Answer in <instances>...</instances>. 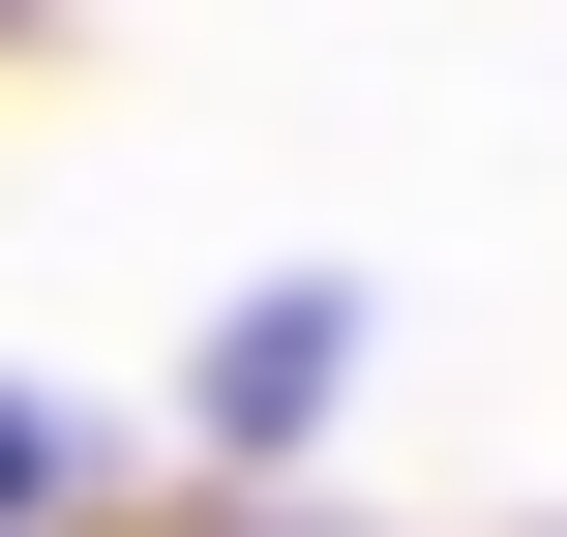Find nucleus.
Returning a JSON list of instances; mask_svg holds the SVG:
<instances>
[{
	"label": "nucleus",
	"instance_id": "1",
	"mask_svg": "<svg viewBox=\"0 0 567 537\" xmlns=\"http://www.w3.org/2000/svg\"><path fill=\"white\" fill-rule=\"evenodd\" d=\"M329 359H359V299H269V329H239V389H209V419H239V448H299V419H329Z\"/></svg>",
	"mask_w": 567,
	"mask_h": 537
},
{
	"label": "nucleus",
	"instance_id": "2",
	"mask_svg": "<svg viewBox=\"0 0 567 537\" xmlns=\"http://www.w3.org/2000/svg\"><path fill=\"white\" fill-rule=\"evenodd\" d=\"M30 478H60V448H30V419H0V508H30Z\"/></svg>",
	"mask_w": 567,
	"mask_h": 537
}]
</instances>
